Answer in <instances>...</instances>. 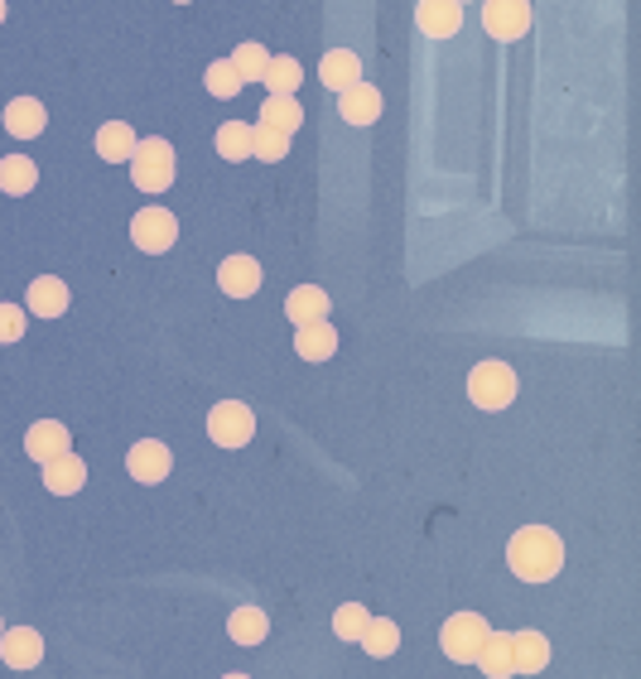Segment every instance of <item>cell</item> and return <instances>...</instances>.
Segmentation results:
<instances>
[{"mask_svg":"<svg viewBox=\"0 0 641 679\" xmlns=\"http://www.w3.org/2000/svg\"><path fill=\"white\" fill-rule=\"evenodd\" d=\"M506 564H512V574L526 578V584H550L564 568V540L546 526H526L506 544Z\"/></svg>","mask_w":641,"mask_h":679,"instance_id":"6da1fadb","label":"cell"},{"mask_svg":"<svg viewBox=\"0 0 641 679\" xmlns=\"http://www.w3.org/2000/svg\"><path fill=\"white\" fill-rule=\"evenodd\" d=\"M130 179L140 193H164L174 184V145L169 140H140L130 154Z\"/></svg>","mask_w":641,"mask_h":679,"instance_id":"7a4b0ae2","label":"cell"},{"mask_svg":"<svg viewBox=\"0 0 641 679\" xmlns=\"http://www.w3.org/2000/svg\"><path fill=\"white\" fill-rule=\"evenodd\" d=\"M468 400L478 410H506L516 400V371L506 361H478L468 376Z\"/></svg>","mask_w":641,"mask_h":679,"instance_id":"3957f363","label":"cell"},{"mask_svg":"<svg viewBox=\"0 0 641 679\" xmlns=\"http://www.w3.org/2000/svg\"><path fill=\"white\" fill-rule=\"evenodd\" d=\"M488 632H492V626H488V617H482V612H454L449 622H444V656L458 660V665L478 660Z\"/></svg>","mask_w":641,"mask_h":679,"instance_id":"277c9868","label":"cell"},{"mask_svg":"<svg viewBox=\"0 0 641 679\" xmlns=\"http://www.w3.org/2000/svg\"><path fill=\"white\" fill-rule=\"evenodd\" d=\"M251 434H256V415H251L241 400H222V405H213L208 439L217 448H241V444H251Z\"/></svg>","mask_w":641,"mask_h":679,"instance_id":"5b68a950","label":"cell"},{"mask_svg":"<svg viewBox=\"0 0 641 679\" xmlns=\"http://www.w3.org/2000/svg\"><path fill=\"white\" fill-rule=\"evenodd\" d=\"M130 241H136L140 251H150V256H160L179 241V217L164 212V208H145L130 217Z\"/></svg>","mask_w":641,"mask_h":679,"instance_id":"8992f818","label":"cell"},{"mask_svg":"<svg viewBox=\"0 0 641 679\" xmlns=\"http://www.w3.org/2000/svg\"><path fill=\"white\" fill-rule=\"evenodd\" d=\"M482 24L492 39H522L530 30V0H482Z\"/></svg>","mask_w":641,"mask_h":679,"instance_id":"52a82bcc","label":"cell"},{"mask_svg":"<svg viewBox=\"0 0 641 679\" xmlns=\"http://www.w3.org/2000/svg\"><path fill=\"white\" fill-rule=\"evenodd\" d=\"M24 453L34 458V463H54V458H64L72 453V434H68V424H58V419H39V424H30V434H24Z\"/></svg>","mask_w":641,"mask_h":679,"instance_id":"ba28073f","label":"cell"},{"mask_svg":"<svg viewBox=\"0 0 641 679\" xmlns=\"http://www.w3.org/2000/svg\"><path fill=\"white\" fill-rule=\"evenodd\" d=\"M169 468H174V458H169V448L160 439H140L136 448H130V458H126V472L136 482H164Z\"/></svg>","mask_w":641,"mask_h":679,"instance_id":"9c48e42d","label":"cell"},{"mask_svg":"<svg viewBox=\"0 0 641 679\" xmlns=\"http://www.w3.org/2000/svg\"><path fill=\"white\" fill-rule=\"evenodd\" d=\"M415 24L430 39H449V34H458V24H463V5L458 0H420Z\"/></svg>","mask_w":641,"mask_h":679,"instance_id":"30bf717a","label":"cell"},{"mask_svg":"<svg viewBox=\"0 0 641 679\" xmlns=\"http://www.w3.org/2000/svg\"><path fill=\"white\" fill-rule=\"evenodd\" d=\"M0 656H5L10 670H34L44 660V636L34 626H15V632L0 636Z\"/></svg>","mask_w":641,"mask_h":679,"instance_id":"8fae6325","label":"cell"},{"mask_svg":"<svg viewBox=\"0 0 641 679\" xmlns=\"http://www.w3.org/2000/svg\"><path fill=\"white\" fill-rule=\"evenodd\" d=\"M217 285H222V295H232V299H251L261 289V265L251 256H227L217 265Z\"/></svg>","mask_w":641,"mask_h":679,"instance_id":"7c38bea8","label":"cell"},{"mask_svg":"<svg viewBox=\"0 0 641 679\" xmlns=\"http://www.w3.org/2000/svg\"><path fill=\"white\" fill-rule=\"evenodd\" d=\"M337 112H343L347 126H371L381 116V92L371 82H357V88L337 92Z\"/></svg>","mask_w":641,"mask_h":679,"instance_id":"4fadbf2b","label":"cell"},{"mask_svg":"<svg viewBox=\"0 0 641 679\" xmlns=\"http://www.w3.org/2000/svg\"><path fill=\"white\" fill-rule=\"evenodd\" d=\"M319 78H323V88H333V92L357 88L362 82V58L353 54V48H329L323 64H319Z\"/></svg>","mask_w":641,"mask_h":679,"instance_id":"5bb4252c","label":"cell"},{"mask_svg":"<svg viewBox=\"0 0 641 679\" xmlns=\"http://www.w3.org/2000/svg\"><path fill=\"white\" fill-rule=\"evenodd\" d=\"M550 665V641L540 632H512V675H540Z\"/></svg>","mask_w":641,"mask_h":679,"instance_id":"9a60e30c","label":"cell"},{"mask_svg":"<svg viewBox=\"0 0 641 679\" xmlns=\"http://www.w3.org/2000/svg\"><path fill=\"white\" fill-rule=\"evenodd\" d=\"M44 126H48V112H44V102H34V96H15V102L5 106V130L15 140L44 136Z\"/></svg>","mask_w":641,"mask_h":679,"instance_id":"2e32d148","label":"cell"},{"mask_svg":"<svg viewBox=\"0 0 641 679\" xmlns=\"http://www.w3.org/2000/svg\"><path fill=\"white\" fill-rule=\"evenodd\" d=\"M24 304H30V313H39V319H58V313H68V285L58 275H39L30 285V295H24Z\"/></svg>","mask_w":641,"mask_h":679,"instance_id":"e0dca14e","label":"cell"},{"mask_svg":"<svg viewBox=\"0 0 641 679\" xmlns=\"http://www.w3.org/2000/svg\"><path fill=\"white\" fill-rule=\"evenodd\" d=\"M285 313L295 329H305V323H323L329 319V295H323L319 285H299L295 295L285 299Z\"/></svg>","mask_w":641,"mask_h":679,"instance_id":"ac0fdd59","label":"cell"},{"mask_svg":"<svg viewBox=\"0 0 641 679\" xmlns=\"http://www.w3.org/2000/svg\"><path fill=\"white\" fill-rule=\"evenodd\" d=\"M82 482H88V463L82 458H54V463H44V487L54 492V496H72V492H82Z\"/></svg>","mask_w":641,"mask_h":679,"instance_id":"d6986e66","label":"cell"},{"mask_svg":"<svg viewBox=\"0 0 641 679\" xmlns=\"http://www.w3.org/2000/svg\"><path fill=\"white\" fill-rule=\"evenodd\" d=\"M136 130L126 126V120H106L102 130H96V154H102L106 164H121V160H130L136 154Z\"/></svg>","mask_w":641,"mask_h":679,"instance_id":"ffe728a7","label":"cell"},{"mask_svg":"<svg viewBox=\"0 0 641 679\" xmlns=\"http://www.w3.org/2000/svg\"><path fill=\"white\" fill-rule=\"evenodd\" d=\"M295 352L305 361H329L337 352V333L329 329V319H323V323H305V329L295 333Z\"/></svg>","mask_w":641,"mask_h":679,"instance_id":"44dd1931","label":"cell"},{"mask_svg":"<svg viewBox=\"0 0 641 679\" xmlns=\"http://www.w3.org/2000/svg\"><path fill=\"white\" fill-rule=\"evenodd\" d=\"M473 665L488 679H506V675H512V636H506V632H488V641H482V651H478Z\"/></svg>","mask_w":641,"mask_h":679,"instance_id":"7402d4cb","label":"cell"},{"mask_svg":"<svg viewBox=\"0 0 641 679\" xmlns=\"http://www.w3.org/2000/svg\"><path fill=\"white\" fill-rule=\"evenodd\" d=\"M261 126H275L281 136H295L299 126H305V106L295 102V96H265V106H261Z\"/></svg>","mask_w":641,"mask_h":679,"instance_id":"603a6c76","label":"cell"},{"mask_svg":"<svg viewBox=\"0 0 641 679\" xmlns=\"http://www.w3.org/2000/svg\"><path fill=\"white\" fill-rule=\"evenodd\" d=\"M34 184H39V169H34L30 154H5V160H0V188H5L10 198H24Z\"/></svg>","mask_w":641,"mask_h":679,"instance_id":"cb8c5ba5","label":"cell"},{"mask_svg":"<svg viewBox=\"0 0 641 679\" xmlns=\"http://www.w3.org/2000/svg\"><path fill=\"white\" fill-rule=\"evenodd\" d=\"M265 632H271V617L261 608H237L227 617V636H232L237 646H256V641H265Z\"/></svg>","mask_w":641,"mask_h":679,"instance_id":"d4e9b609","label":"cell"},{"mask_svg":"<svg viewBox=\"0 0 641 679\" xmlns=\"http://www.w3.org/2000/svg\"><path fill=\"white\" fill-rule=\"evenodd\" d=\"M396 646H401V632H396L391 617H371L367 632H362V651L377 656V660H386V656H396Z\"/></svg>","mask_w":641,"mask_h":679,"instance_id":"484cf974","label":"cell"},{"mask_svg":"<svg viewBox=\"0 0 641 679\" xmlns=\"http://www.w3.org/2000/svg\"><path fill=\"white\" fill-rule=\"evenodd\" d=\"M265 88H271L275 96H295V88L305 82V68H299V58H289V54H281V58H271V68H265Z\"/></svg>","mask_w":641,"mask_h":679,"instance_id":"4316f807","label":"cell"},{"mask_svg":"<svg viewBox=\"0 0 641 679\" xmlns=\"http://www.w3.org/2000/svg\"><path fill=\"white\" fill-rule=\"evenodd\" d=\"M217 154H222V160H251V126L247 120L217 126Z\"/></svg>","mask_w":641,"mask_h":679,"instance_id":"83f0119b","label":"cell"},{"mask_svg":"<svg viewBox=\"0 0 641 679\" xmlns=\"http://www.w3.org/2000/svg\"><path fill=\"white\" fill-rule=\"evenodd\" d=\"M203 82H208V92L217 96V102H227V96H237L241 88H247V82H241V72L232 68V58H217V64H208Z\"/></svg>","mask_w":641,"mask_h":679,"instance_id":"f1b7e54d","label":"cell"},{"mask_svg":"<svg viewBox=\"0 0 641 679\" xmlns=\"http://www.w3.org/2000/svg\"><path fill=\"white\" fill-rule=\"evenodd\" d=\"M251 154L265 160V164L285 160V154H289V136H281L275 126H251Z\"/></svg>","mask_w":641,"mask_h":679,"instance_id":"f546056e","label":"cell"},{"mask_svg":"<svg viewBox=\"0 0 641 679\" xmlns=\"http://www.w3.org/2000/svg\"><path fill=\"white\" fill-rule=\"evenodd\" d=\"M232 68L241 72V82H261L265 68H271V54H265L261 44H241L232 54Z\"/></svg>","mask_w":641,"mask_h":679,"instance_id":"4dcf8cb0","label":"cell"},{"mask_svg":"<svg viewBox=\"0 0 641 679\" xmlns=\"http://www.w3.org/2000/svg\"><path fill=\"white\" fill-rule=\"evenodd\" d=\"M367 622H371V612H367V608H357V602H343V608L333 612V632L343 636V641H362Z\"/></svg>","mask_w":641,"mask_h":679,"instance_id":"1f68e13d","label":"cell"},{"mask_svg":"<svg viewBox=\"0 0 641 679\" xmlns=\"http://www.w3.org/2000/svg\"><path fill=\"white\" fill-rule=\"evenodd\" d=\"M20 337H24V309L0 304V343H20Z\"/></svg>","mask_w":641,"mask_h":679,"instance_id":"d6a6232c","label":"cell"},{"mask_svg":"<svg viewBox=\"0 0 641 679\" xmlns=\"http://www.w3.org/2000/svg\"><path fill=\"white\" fill-rule=\"evenodd\" d=\"M0 24H5V0H0Z\"/></svg>","mask_w":641,"mask_h":679,"instance_id":"836d02e7","label":"cell"},{"mask_svg":"<svg viewBox=\"0 0 641 679\" xmlns=\"http://www.w3.org/2000/svg\"><path fill=\"white\" fill-rule=\"evenodd\" d=\"M222 679H251V675H222Z\"/></svg>","mask_w":641,"mask_h":679,"instance_id":"e575fe53","label":"cell"},{"mask_svg":"<svg viewBox=\"0 0 641 679\" xmlns=\"http://www.w3.org/2000/svg\"><path fill=\"white\" fill-rule=\"evenodd\" d=\"M174 5H188V0H174Z\"/></svg>","mask_w":641,"mask_h":679,"instance_id":"d590c367","label":"cell"},{"mask_svg":"<svg viewBox=\"0 0 641 679\" xmlns=\"http://www.w3.org/2000/svg\"><path fill=\"white\" fill-rule=\"evenodd\" d=\"M458 5H463V0H458Z\"/></svg>","mask_w":641,"mask_h":679,"instance_id":"8d00e7d4","label":"cell"},{"mask_svg":"<svg viewBox=\"0 0 641 679\" xmlns=\"http://www.w3.org/2000/svg\"><path fill=\"white\" fill-rule=\"evenodd\" d=\"M0 636H5V632H0Z\"/></svg>","mask_w":641,"mask_h":679,"instance_id":"74e56055","label":"cell"}]
</instances>
